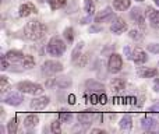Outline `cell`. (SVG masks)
Listing matches in <instances>:
<instances>
[{"instance_id": "8992f818", "label": "cell", "mask_w": 159, "mask_h": 134, "mask_svg": "<svg viewBox=\"0 0 159 134\" xmlns=\"http://www.w3.org/2000/svg\"><path fill=\"white\" fill-rule=\"evenodd\" d=\"M49 102H50L49 96H36V98H34L32 101H31L30 106H31V109H34V110H42L49 105Z\"/></svg>"}, {"instance_id": "c3c4849f", "label": "cell", "mask_w": 159, "mask_h": 134, "mask_svg": "<svg viewBox=\"0 0 159 134\" xmlns=\"http://www.w3.org/2000/svg\"><path fill=\"white\" fill-rule=\"evenodd\" d=\"M39 2H41V3H43V2H45V0H39Z\"/></svg>"}, {"instance_id": "52a82bcc", "label": "cell", "mask_w": 159, "mask_h": 134, "mask_svg": "<svg viewBox=\"0 0 159 134\" xmlns=\"http://www.w3.org/2000/svg\"><path fill=\"white\" fill-rule=\"evenodd\" d=\"M22 101H24V96H22L21 94H17V92H10L7 96H4V99H3V102L10 105V106H18V105L22 104Z\"/></svg>"}, {"instance_id": "7402d4cb", "label": "cell", "mask_w": 159, "mask_h": 134, "mask_svg": "<svg viewBox=\"0 0 159 134\" xmlns=\"http://www.w3.org/2000/svg\"><path fill=\"white\" fill-rule=\"evenodd\" d=\"M138 74H140L143 78H152V77L158 76V70L157 68H145V70H140Z\"/></svg>"}, {"instance_id": "5b68a950", "label": "cell", "mask_w": 159, "mask_h": 134, "mask_svg": "<svg viewBox=\"0 0 159 134\" xmlns=\"http://www.w3.org/2000/svg\"><path fill=\"white\" fill-rule=\"evenodd\" d=\"M107 66H109V70L112 73H119L123 67V59H121L120 55L117 53H112L109 58V62H107Z\"/></svg>"}, {"instance_id": "7dc6e473", "label": "cell", "mask_w": 159, "mask_h": 134, "mask_svg": "<svg viewBox=\"0 0 159 134\" xmlns=\"http://www.w3.org/2000/svg\"><path fill=\"white\" fill-rule=\"evenodd\" d=\"M135 2H138V3H141V2H144V0H135Z\"/></svg>"}, {"instance_id": "4fadbf2b", "label": "cell", "mask_w": 159, "mask_h": 134, "mask_svg": "<svg viewBox=\"0 0 159 134\" xmlns=\"http://www.w3.org/2000/svg\"><path fill=\"white\" fill-rule=\"evenodd\" d=\"M141 126H143L144 130H147V132H151V130L157 129L158 122L155 120L154 118H151V116H145V118L141 120Z\"/></svg>"}, {"instance_id": "44dd1931", "label": "cell", "mask_w": 159, "mask_h": 134, "mask_svg": "<svg viewBox=\"0 0 159 134\" xmlns=\"http://www.w3.org/2000/svg\"><path fill=\"white\" fill-rule=\"evenodd\" d=\"M113 7L117 11H126L130 8V0H113Z\"/></svg>"}, {"instance_id": "d6986e66", "label": "cell", "mask_w": 159, "mask_h": 134, "mask_svg": "<svg viewBox=\"0 0 159 134\" xmlns=\"http://www.w3.org/2000/svg\"><path fill=\"white\" fill-rule=\"evenodd\" d=\"M38 123H39L38 115H28L24 120V126L27 127V129H32V127H35Z\"/></svg>"}, {"instance_id": "3957f363", "label": "cell", "mask_w": 159, "mask_h": 134, "mask_svg": "<svg viewBox=\"0 0 159 134\" xmlns=\"http://www.w3.org/2000/svg\"><path fill=\"white\" fill-rule=\"evenodd\" d=\"M63 71V64L60 62L56 60H46L43 64H42V74H43L46 78L55 76L57 73H61Z\"/></svg>"}, {"instance_id": "836d02e7", "label": "cell", "mask_w": 159, "mask_h": 134, "mask_svg": "<svg viewBox=\"0 0 159 134\" xmlns=\"http://www.w3.org/2000/svg\"><path fill=\"white\" fill-rule=\"evenodd\" d=\"M10 63L11 62L8 60L6 56H2V60H0V68H2V71H6L8 67H10Z\"/></svg>"}, {"instance_id": "277c9868", "label": "cell", "mask_w": 159, "mask_h": 134, "mask_svg": "<svg viewBox=\"0 0 159 134\" xmlns=\"http://www.w3.org/2000/svg\"><path fill=\"white\" fill-rule=\"evenodd\" d=\"M17 90L20 92L24 94H31V95H38V94H42L43 91V87L41 84H35V82H30V81H21L17 84Z\"/></svg>"}, {"instance_id": "5bb4252c", "label": "cell", "mask_w": 159, "mask_h": 134, "mask_svg": "<svg viewBox=\"0 0 159 134\" xmlns=\"http://www.w3.org/2000/svg\"><path fill=\"white\" fill-rule=\"evenodd\" d=\"M24 53H21V52H18V50H10V52L6 55V58L8 59V60L11 62V63H14V64H20L21 63V60L24 59Z\"/></svg>"}, {"instance_id": "ac0fdd59", "label": "cell", "mask_w": 159, "mask_h": 134, "mask_svg": "<svg viewBox=\"0 0 159 134\" xmlns=\"http://www.w3.org/2000/svg\"><path fill=\"white\" fill-rule=\"evenodd\" d=\"M133 127V120H131V116L129 115H124L120 120V129L123 132H130Z\"/></svg>"}, {"instance_id": "2e32d148", "label": "cell", "mask_w": 159, "mask_h": 134, "mask_svg": "<svg viewBox=\"0 0 159 134\" xmlns=\"http://www.w3.org/2000/svg\"><path fill=\"white\" fill-rule=\"evenodd\" d=\"M110 87H112V91L116 94L121 92V91L126 90V81H124L123 78H115L112 81V84H110Z\"/></svg>"}, {"instance_id": "f546056e", "label": "cell", "mask_w": 159, "mask_h": 134, "mask_svg": "<svg viewBox=\"0 0 159 134\" xmlns=\"http://www.w3.org/2000/svg\"><path fill=\"white\" fill-rule=\"evenodd\" d=\"M130 17H131L133 20H135V22H137L138 20L143 17V11H141V8H138V7L135 8V7H134L131 11H130Z\"/></svg>"}, {"instance_id": "30bf717a", "label": "cell", "mask_w": 159, "mask_h": 134, "mask_svg": "<svg viewBox=\"0 0 159 134\" xmlns=\"http://www.w3.org/2000/svg\"><path fill=\"white\" fill-rule=\"evenodd\" d=\"M110 31H112L113 34L120 35V34H123L124 31H127V24L124 22V20H121L117 17V18L113 20V24H112V27H110Z\"/></svg>"}, {"instance_id": "bcb514c9", "label": "cell", "mask_w": 159, "mask_h": 134, "mask_svg": "<svg viewBox=\"0 0 159 134\" xmlns=\"http://www.w3.org/2000/svg\"><path fill=\"white\" fill-rule=\"evenodd\" d=\"M155 4H157L158 7H159V0H155Z\"/></svg>"}, {"instance_id": "f6af8a7d", "label": "cell", "mask_w": 159, "mask_h": 134, "mask_svg": "<svg viewBox=\"0 0 159 134\" xmlns=\"http://www.w3.org/2000/svg\"><path fill=\"white\" fill-rule=\"evenodd\" d=\"M88 21H91V16L88 17V18H84V20H81V24H87Z\"/></svg>"}, {"instance_id": "e0dca14e", "label": "cell", "mask_w": 159, "mask_h": 134, "mask_svg": "<svg viewBox=\"0 0 159 134\" xmlns=\"http://www.w3.org/2000/svg\"><path fill=\"white\" fill-rule=\"evenodd\" d=\"M73 81L69 77H56V88H61V90H66V88L71 87Z\"/></svg>"}, {"instance_id": "e575fe53", "label": "cell", "mask_w": 159, "mask_h": 134, "mask_svg": "<svg viewBox=\"0 0 159 134\" xmlns=\"http://www.w3.org/2000/svg\"><path fill=\"white\" fill-rule=\"evenodd\" d=\"M10 88V85H8V81L6 77H2V80H0V90H2V92H6V91Z\"/></svg>"}, {"instance_id": "9a60e30c", "label": "cell", "mask_w": 159, "mask_h": 134, "mask_svg": "<svg viewBox=\"0 0 159 134\" xmlns=\"http://www.w3.org/2000/svg\"><path fill=\"white\" fill-rule=\"evenodd\" d=\"M133 60H134L137 64L145 63V62H147V55H145V52H144L143 49H140V48H135V49L133 50Z\"/></svg>"}, {"instance_id": "7bdbcfd3", "label": "cell", "mask_w": 159, "mask_h": 134, "mask_svg": "<svg viewBox=\"0 0 159 134\" xmlns=\"http://www.w3.org/2000/svg\"><path fill=\"white\" fill-rule=\"evenodd\" d=\"M69 102H70V104H75V96L74 95H73V94H71V95H69Z\"/></svg>"}, {"instance_id": "603a6c76", "label": "cell", "mask_w": 159, "mask_h": 134, "mask_svg": "<svg viewBox=\"0 0 159 134\" xmlns=\"http://www.w3.org/2000/svg\"><path fill=\"white\" fill-rule=\"evenodd\" d=\"M50 4V8L52 10H59V8L64 7L67 3V0H48Z\"/></svg>"}, {"instance_id": "ab89813d", "label": "cell", "mask_w": 159, "mask_h": 134, "mask_svg": "<svg viewBox=\"0 0 159 134\" xmlns=\"http://www.w3.org/2000/svg\"><path fill=\"white\" fill-rule=\"evenodd\" d=\"M124 53H126L127 59H133V53H130V48H124Z\"/></svg>"}, {"instance_id": "9c48e42d", "label": "cell", "mask_w": 159, "mask_h": 134, "mask_svg": "<svg viewBox=\"0 0 159 134\" xmlns=\"http://www.w3.org/2000/svg\"><path fill=\"white\" fill-rule=\"evenodd\" d=\"M113 18H115V17H113V10H112V7H106V8H103L101 13H98V14L95 16V22L110 21V20H113Z\"/></svg>"}, {"instance_id": "8fae6325", "label": "cell", "mask_w": 159, "mask_h": 134, "mask_svg": "<svg viewBox=\"0 0 159 134\" xmlns=\"http://www.w3.org/2000/svg\"><path fill=\"white\" fill-rule=\"evenodd\" d=\"M85 85H87V90L89 91V92H93V94H102V92H105V85L101 84V82H98V81L88 80V81L85 82Z\"/></svg>"}, {"instance_id": "7c38bea8", "label": "cell", "mask_w": 159, "mask_h": 134, "mask_svg": "<svg viewBox=\"0 0 159 134\" xmlns=\"http://www.w3.org/2000/svg\"><path fill=\"white\" fill-rule=\"evenodd\" d=\"M35 13H36V7L32 4V3H24V4H21L18 8L20 17H28V16L35 14Z\"/></svg>"}, {"instance_id": "d590c367", "label": "cell", "mask_w": 159, "mask_h": 134, "mask_svg": "<svg viewBox=\"0 0 159 134\" xmlns=\"http://www.w3.org/2000/svg\"><path fill=\"white\" fill-rule=\"evenodd\" d=\"M148 50L154 55H159V44H151L148 45Z\"/></svg>"}, {"instance_id": "83f0119b", "label": "cell", "mask_w": 159, "mask_h": 134, "mask_svg": "<svg viewBox=\"0 0 159 134\" xmlns=\"http://www.w3.org/2000/svg\"><path fill=\"white\" fill-rule=\"evenodd\" d=\"M7 133L8 134L17 133V119H11V120L7 123Z\"/></svg>"}, {"instance_id": "4dcf8cb0", "label": "cell", "mask_w": 159, "mask_h": 134, "mask_svg": "<svg viewBox=\"0 0 159 134\" xmlns=\"http://www.w3.org/2000/svg\"><path fill=\"white\" fill-rule=\"evenodd\" d=\"M50 130H52V133H55V134L61 133V120H60V119L53 122L52 126H50Z\"/></svg>"}, {"instance_id": "f1b7e54d", "label": "cell", "mask_w": 159, "mask_h": 134, "mask_svg": "<svg viewBox=\"0 0 159 134\" xmlns=\"http://www.w3.org/2000/svg\"><path fill=\"white\" fill-rule=\"evenodd\" d=\"M88 59H89V55H88V53H85V55L80 56V58L77 59V62H74V63L77 64L78 67H85V64L88 63Z\"/></svg>"}, {"instance_id": "ffe728a7", "label": "cell", "mask_w": 159, "mask_h": 134, "mask_svg": "<svg viewBox=\"0 0 159 134\" xmlns=\"http://www.w3.org/2000/svg\"><path fill=\"white\" fill-rule=\"evenodd\" d=\"M20 66H21L22 68H25V70H30V68L35 67V59H34L32 56L25 55L24 59L21 60V63H20Z\"/></svg>"}, {"instance_id": "7a4b0ae2", "label": "cell", "mask_w": 159, "mask_h": 134, "mask_svg": "<svg viewBox=\"0 0 159 134\" xmlns=\"http://www.w3.org/2000/svg\"><path fill=\"white\" fill-rule=\"evenodd\" d=\"M64 52H66V44L63 42V39L59 38V36H53L49 41V44H48V53L59 58Z\"/></svg>"}, {"instance_id": "74e56055", "label": "cell", "mask_w": 159, "mask_h": 134, "mask_svg": "<svg viewBox=\"0 0 159 134\" xmlns=\"http://www.w3.org/2000/svg\"><path fill=\"white\" fill-rule=\"evenodd\" d=\"M99 104H106V101H107V98H106V95H105V92H102V94H99Z\"/></svg>"}, {"instance_id": "d6a6232c", "label": "cell", "mask_w": 159, "mask_h": 134, "mask_svg": "<svg viewBox=\"0 0 159 134\" xmlns=\"http://www.w3.org/2000/svg\"><path fill=\"white\" fill-rule=\"evenodd\" d=\"M130 38L134 39V41H141L143 39V34L138 30H131L130 31Z\"/></svg>"}, {"instance_id": "4316f807", "label": "cell", "mask_w": 159, "mask_h": 134, "mask_svg": "<svg viewBox=\"0 0 159 134\" xmlns=\"http://www.w3.org/2000/svg\"><path fill=\"white\" fill-rule=\"evenodd\" d=\"M64 38H66V41L69 42V44H71V42L74 41V30H73L71 27L64 30Z\"/></svg>"}, {"instance_id": "60d3db41", "label": "cell", "mask_w": 159, "mask_h": 134, "mask_svg": "<svg viewBox=\"0 0 159 134\" xmlns=\"http://www.w3.org/2000/svg\"><path fill=\"white\" fill-rule=\"evenodd\" d=\"M91 133H92V134H105V130H101V129H93V130H91Z\"/></svg>"}, {"instance_id": "ee69618b", "label": "cell", "mask_w": 159, "mask_h": 134, "mask_svg": "<svg viewBox=\"0 0 159 134\" xmlns=\"http://www.w3.org/2000/svg\"><path fill=\"white\" fill-rule=\"evenodd\" d=\"M99 31H101L99 27H91L89 28V32H99Z\"/></svg>"}, {"instance_id": "b9f144b4", "label": "cell", "mask_w": 159, "mask_h": 134, "mask_svg": "<svg viewBox=\"0 0 159 134\" xmlns=\"http://www.w3.org/2000/svg\"><path fill=\"white\" fill-rule=\"evenodd\" d=\"M149 112H159V104L154 105V106L149 108Z\"/></svg>"}, {"instance_id": "6da1fadb", "label": "cell", "mask_w": 159, "mask_h": 134, "mask_svg": "<svg viewBox=\"0 0 159 134\" xmlns=\"http://www.w3.org/2000/svg\"><path fill=\"white\" fill-rule=\"evenodd\" d=\"M48 32V28L45 24H42L41 21H30L24 28V35L30 41H39L41 38H43L45 34Z\"/></svg>"}, {"instance_id": "484cf974", "label": "cell", "mask_w": 159, "mask_h": 134, "mask_svg": "<svg viewBox=\"0 0 159 134\" xmlns=\"http://www.w3.org/2000/svg\"><path fill=\"white\" fill-rule=\"evenodd\" d=\"M149 22L152 27H159V11H152L149 14Z\"/></svg>"}, {"instance_id": "f35d334b", "label": "cell", "mask_w": 159, "mask_h": 134, "mask_svg": "<svg viewBox=\"0 0 159 134\" xmlns=\"http://www.w3.org/2000/svg\"><path fill=\"white\" fill-rule=\"evenodd\" d=\"M154 91L155 92H159V77H157L154 81Z\"/></svg>"}, {"instance_id": "d4e9b609", "label": "cell", "mask_w": 159, "mask_h": 134, "mask_svg": "<svg viewBox=\"0 0 159 134\" xmlns=\"http://www.w3.org/2000/svg\"><path fill=\"white\" fill-rule=\"evenodd\" d=\"M82 48H84V44H82V42H80L77 46L74 48V50H73V53H71V60H73V62H77V59L80 58V56H81Z\"/></svg>"}, {"instance_id": "cb8c5ba5", "label": "cell", "mask_w": 159, "mask_h": 134, "mask_svg": "<svg viewBox=\"0 0 159 134\" xmlns=\"http://www.w3.org/2000/svg\"><path fill=\"white\" fill-rule=\"evenodd\" d=\"M84 10L87 11L88 16H92L95 13V3L92 0H85L84 2Z\"/></svg>"}, {"instance_id": "1f68e13d", "label": "cell", "mask_w": 159, "mask_h": 134, "mask_svg": "<svg viewBox=\"0 0 159 134\" xmlns=\"http://www.w3.org/2000/svg\"><path fill=\"white\" fill-rule=\"evenodd\" d=\"M61 120V123H69V122H71L73 119V115L70 112H61L60 113V118H59Z\"/></svg>"}, {"instance_id": "8d00e7d4", "label": "cell", "mask_w": 159, "mask_h": 134, "mask_svg": "<svg viewBox=\"0 0 159 134\" xmlns=\"http://www.w3.org/2000/svg\"><path fill=\"white\" fill-rule=\"evenodd\" d=\"M45 85L46 88H56V78H48Z\"/></svg>"}, {"instance_id": "ba28073f", "label": "cell", "mask_w": 159, "mask_h": 134, "mask_svg": "<svg viewBox=\"0 0 159 134\" xmlns=\"http://www.w3.org/2000/svg\"><path fill=\"white\" fill-rule=\"evenodd\" d=\"M95 116H96L95 110H84L82 113L78 115V123L84 124V127H87L92 123V120L95 119Z\"/></svg>"}]
</instances>
